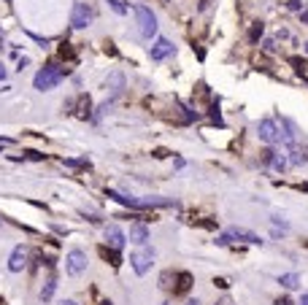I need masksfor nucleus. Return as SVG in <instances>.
Here are the masks:
<instances>
[{
  "instance_id": "obj_7",
  "label": "nucleus",
  "mask_w": 308,
  "mask_h": 305,
  "mask_svg": "<svg viewBox=\"0 0 308 305\" xmlns=\"http://www.w3.org/2000/svg\"><path fill=\"white\" fill-rule=\"evenodd\" d=\"M170 54H176V46L168 41V38H157V43L149 46V57L154 62H159V60H165V57H170Z\"/></svg>"
},
{
  "instance_id": "obj_2",
  "label": "nucleus",
  "mask_w": 308,
  "mask_h": 305,
  "mask_svg": "<svg viewBox=\"0 0 308 305\" xmlns=\"http://www.w3.org/2000/svg\"><path fill=\"white\" fill-rule=\"evenodd\" d=\"M133 11H135V19H138V33H141V38H154V36H157V14H154L149 5L135 3Z\"/></svg>"
},
{
  "instance_id": "obj_12",
  "label": "nucleus",
  "mask_w": 308,
  "mask_h": 305,
  "mask_svg": "<svg viewBox=\"0 0 308 305\" xmlns=\"http://www.w3.org/2000/svg\"><path fill=\"white\" fill-rule=\"evenodd\" d=\"M289 165H295V168H300V165L308 162V149H300L298 143H289V157H287Z\"/></svg>"
},
{
  "instance_id": "obj_9",
  "label": "nucleus",
  "mask_w": 308,
  "mask_h": 305,
  "mask_svg": "<svg viewBox=\"0 0 308 305\" xmlns=\"http://www.w3.org/2000/svg\"><path fill=\"white\" fill-rule=\"evenodd\" d=\"M106 243L111 246L114 251H119V249H124V243H127V235H124L116 224H108L106 227Z\"/></svg>"
},
{
  "instance_id": "obj_18",
  "label": "nucleus",
  "mask_w": 308,
  "mask_h": 305,
  "mask_svg": "<svg viewBox=\"0 0 308 305\" xmlns=\"http://www.w3.org/2000/svg\"><path fill=\"white\" fill-rule=\"evenodd\" d=\"M190 284H192V275H190V273H181V275H179V286H176V292H187V289H190Z\"/></svg>"
},
{
  "instance_id": "obj_4",
  "label": "nucleus",
  "mask_w": 308,
  "mask_h": 305,
  "mask_svg": "<svg viewBox=\"0 0 308 305\" xmlns=\"http://www.w3.org/2000/svg\"><path fill=\"white\" fill-rule=\"evenodd\" d=\"M257 135H260V141L268 143V146L281 143V127H278L276 119H260V122H257Z\"/></svg>"
},
{
  "instance_id": "obj_27",
  "label": "nucleus",
  "mask_w": 308,
  "mask_h": 305,
  "mask_svg": "<svg viewBox=\"0 0 308 305\" xmlns=\"http://www.w3.org/2000/svg\"><path fill=\"white\" fill-rule=\"evenodd\" d=\"M62 305H78L76 300H65V303H62Z\"/></svg>"
},
{
  "instance_id": "obj_5",
  "label": "nucleus",
  "mask_w": 308,
  "mask_h": 305,
  "mask_svg": "<svg viewBox=\"0 0 308 305\" xmlns=\"http://www.w3.org/2000/svg\"><path fill=\"white\" fill-rule=\"evenodd\" d=\"M84 270H87V251L71 249L65 254V273L68 275H81Z\"/></svg>"
},
{
  "instance_id": "obj_30",
  "label": "nucleus",
  "mask_w": 308,
  "mask_h": 305,
  "mask_svg": "<svg viewBox=\"0 0 308 305\" xmlns=\"http://www.w3.org/2000/svg\"><path fill=\"white\" fill-rule=\"evenodd\" d=\"M306 51H308V41H306Z\"/></svg>"
},
{
  "instance_id": "obj_23",
  "label": "nucleus",
  "mask_w": 308,
  "mask_h": 305,
  "mask_svg": "<svg viewBox=\"0 0 308 305\" xmlns=\"http://www.w3.org/2000/svg\"><path fill=\"white\" fill-rule=\"evenodd\" d=\"M289 8H292V11H298V8H300V0H289Z\"/></svg>"
},
{
  "instance_id": "obj_25",
  "label": "nucleus",
  "mask_w": 308,
  "mask_h": 305,
  "mask_svg": "<svg viewBox=\"0 0 308 305\" xmlns=\"http://www.w3.org/2000/svg\"><path fill=\"white\" fill-rule=\"evenodd\" d=\"M300 305H308V295H303V297H300Z\"/></svg>"
},
{
  "instance_id": "obj_14",
  "label": "nucleus",
  "mask_w": 308,
  "mask_h": 305,
  "mask_svg": "<svg viewBox=\"0 0 308 305\" xmlns=\"http://www.w3.org/2000/svg\"><path fill=\"white\" fill-rule=\"evenodd\" d=\"M106 87L111 89V95H114V97H119V95H122V89H124V76H122L119 71H114L111 76H108Z\"/></svg>"
},
{
  "instance_id": "obj_19",
  "label": "nucleus",
  "mask_w": 308,
  "mask_h": 305,
  "mask_svg": "<svg viewBox=\"0 0 308 305\" xmlns=\"http://www.w3.org/2000/svg\"><path fill=\"white\" fill-rule=\"evenodd\" d=\"M108 5H111V8L116 11V14H124V11H127V8H124V3H122V0H108Z\"/></svg>"
},
{
  "instance_id": "obj_17",
  "label": "nucleus",
  "mask_w": 308,
  "mask_h": 305,
  "mask_svg": "<svg viewBox=\"0 0 308 305\" xmlns=\"http://www.w3.org/2000/svg\"><path fill=\"white\" fill-rule=\"evenodd\" d=\"M262 33H265V25H262V22H254L252 33H249V41H252V43H257V41L262 38Z\"/></svg>"
},
{
  "instance_id": "obj_1",
  "label": "nucleus",
  "mask_w": 308,
  "mask_h": 305,
  "mask_svg": "<svg viewBox=\"0 0 308 305\" xmlns=\"http://www.w3.org/2000/svg\"><path fill=\"white\" fill-rule=\"evenodd\" d=\"M65 73H68V71H62L60 65H46V68H41V71L36 73V78H33V87H36L38 92H49V89H54L57 84L65 78Z\"/></svg>"
},
{
  "instance_id": "obj_13",
  "label": "nucleus",
  "mask_w": 308,
  "mask_h": 305,
  "mask_svg": "<svg viewBox=\"0 0 308 305\" xmlns=\"http://www.w3.org/2000/svg\"><path fill=\"white\" fill-rule=\"evenodd\" d=\"M130 243H135V246L149 243V227H146V224H133V227H130Z\"/></svg>"
},
{
  "instance_id": "obj_8",
  "label": "nucleus",
  "mask_w": 308,
  "mask_h": 305,
  "mask_svg": "<svg viewBox=\"0 0 308 305\" xmlns=\"http://www.w3.org/2000/svg\"><path fill=\"white\" fill-rule=\"evenodd\" d=\"M27 267V246H16L8 257V270L11 273H22Z\"/></svg>"
},
{
  "instance_id": "obj_26",
  "label": "nucleus",
  "mask_w": 308,
  "mask_h": 305,
  "mask_svg": "<svg viewBox=\"0 0 308 305\" xmlns=\"http://www.w3.org/2000/svg\"><path fill=\"white\" fill-rule=\"evenodd\" d=\"M216 305H232V303H230V300H227V297H225V300H219Z\"/></svg>"
},
{
  "instance_id": "obj_15",
  "label": "nucleus",
  "mask_w": 308,
  "mask_h": 305,
  "mask_svg": "<svg viewBox=\"0 0 308 305\" xmlns=\"http://www.w3.org/2000/svg\"><path fill=\"white\" fill-rule=\"evenodd\" d=\"M54 289H57V278H54V275H49V278L43 281V286H41V295H38V297H41V303H49L51 297H54Z\"/></svg>"
},
{
  "instance_id": "obj_28",
  "label": "nucleus",
  "mask_w": 308,
  "mask_h": 305,
  "mask_svg": "<svg viewBox=\"0 0 308 305\" xmlns=\"http://www.w3.org/2000/svg\"><path fill=\"white\" fill-rule=\"evenodd\" d=\"M187 305H200V300H190V303H187Z\"/></svg>"
},
{
  "instance_id": "obj_20",
  "label": "nucleus",
  "mask_w": 308,
  "mask_h": 305,
  "mask_svg": "<svg viewBox=\"0 0 308 305\" xmlns=\"http://www.w3.org/2000/svg\"><path fill=\"white\" fill-rule=\"evenodd\" d=\"M230 240H232V238H230V232H227V235H222V238L216 240V243H219V246H227V243H230Z\"/></svg>"
},
{
  "instance_id": "obj_6",
  "label": "nucleus",
  "mask_w": 308,
  "mask_h": 305,
  "mask_svg": "<svg viewBox=\"0 0 308 305\" xmlns=\"http://www.w3.org/2000/svg\"><path fill=\"white\" fill-rule=\"evenodd\" d=\"M92 19H95V11L89 8L87 3H76V5H73V11H71V25L76 27V30L89 27V25H92Z\"/></svg>"
},
{
  "instance_id": "obj_21",
  "label": "nucleus",
  "mask_w": 308,
  "mask_h": 305,
  "mask_svg": "<svg viewBox=\"0 0 308 305\" xmlns=\"http://www.w3.org/2000/svg\"><path fill=\"white\" fill-rule=\"evenodd\" d=\"M214 284H216V286H219V289H227V286H230V284H227V281H225V278H216V281H214Z\"/></svg>"
},
{
  "instance_id": "obj_22",
  "label": "nucleus",
  "mask_w": 308,
  "mask_h": 305,
  "mask_svg": "<svg viewBox=\"0 0 308 305\" xmlns=\"http://www.w3.org/2000/svg\"><path fill=\"white\" fill-rule=\"evenodd\" d=\"M276 305H292V300H289V297H278Z\"/></svg>"
},
{
  "instance_id": "obj_32",
  "label": "nucleus",
  "mask_w": 308,
  "mask_h": 305,
  "mask_svg": "<svg viewBox=\"0 0 308 305\" xmlns=\"http://www.w3.org/2000/svg\"><path fill=\"white\" fill-rule=\"evenodd\" d=\"M0 36H3V33H0Z\"/></svg>"
},
{
  "instance_id": "obj_16",
  "label": "nucleus",
  "mask_w": 308,
  "mask_h": 305,
  "mask_svg": "<svg viewBox=\"0 0 308 305\" xmlns=\"http://www.w3.org/2000/svg\"><path fill=\"white\" fill-rule=\"evenodd\" d=\"M278 284H281L284 289H298L300 275L298 273H284V275H278Z\"/></svg>"
},
{
  "instance_id": "obj_3",
  "label": "nucleus",
  "mask_w": 308,
  "mask_h": 305,
  "mask_svg": "<svg viewBox=\"0 0 308 305\" xmlns=\"http://www.w3.org/2000/svg\"><path fill=\"white\" fill-rule=\"evenodd\" d=\"M154 257H157V251H154L152 246H138V249L130 254V265H133V270L138 275H146L154 265Z\"/></svg>"
},
{
  "instance_id": "obj_10",
  "label": "nucleus",
  "mask_w": 308,
  "mask_h": 305,
  "mask_svg": "<svg viewBox=\"0 0 308 305\" xmlns=\"http://www.w3.org/2000/svg\"><path fill=\"white\" fill-rule=\"evenodd\" d=\"M262 159H265V162L270 165V168L276 170V173H284V170L289 168L287 157H284V154H278V152H273V149H268V152L262 154Z\"/></svg>"
},
{
  "instance_id": "obj_11",
  "label": "nucleus",
  "mask_w": 308,
  "mask_h": 305,
  "mask_svg": "<svg viewBox=\"0 0 308 305\" xmlns=\"http://www.w3.org/2000/svg\"><path fill=\"white\" fill-rule=\"evenodd\" d=\"M230 238L243 240V243H252V246H262V243H265V240H262L257 232H252V229H243V227H232L230 229Z\"/></svg>"
},
{
  "instance_id": "obj_24",
  "label": "nucleus",
  "mask_w": 308,
  "mask_h": 305,
  "mask_svg": "<svg viewBox=\"0 0 308 305\" xmlns=\"http://www.w3.org/2000/svg\"><path fill=\"white\" fill-rule=\"evenodd\" d=\"M5 73H8V71H5V65H3V62H0V81H3V78H5Z\"/></svg>"
},
{
  "instance_id": "obj_31",
  "label": "nucleus",
  "mask_w": 308,
  "mask_h": 305,
  "mask_svg": "<svg viewBox=\"0 0 308 305\" xmlns=\"http://www.w3.org/2000/svg\"><path fill=\"white\" fill-rule=\"evenodd\" d=\"M162 305H168V303H162Z\"/></svg>"
},
{
  "instance_id": "obj_29",
  "label": "nucleus",
  "mask_w": 308,
  "mask_h": 305,
  "mask_svg": "<svg viewBox=\"0 0 308 305\" xmlns=\"http://www.w3.org/2000/svg\"><path fill=\"white\" fill-rule=\"evenodd\" d=\"M303 22H308V11H303Z\"/></svg>"
}]
</instances>
